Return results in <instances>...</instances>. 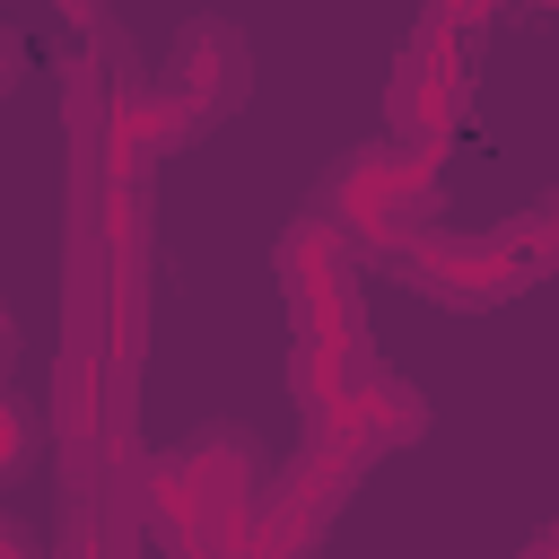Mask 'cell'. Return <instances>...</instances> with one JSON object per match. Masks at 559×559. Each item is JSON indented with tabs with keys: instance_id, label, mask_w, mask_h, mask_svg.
<instances>
[{
	"instance_id": "6da1fadb",
	"label": "cell",
	"mask_w": 559,
	"mask_h": 559,
	"mask_svg": "<svg viewBox=\"0 0 559 559\" xmlns=\"http://www.w3.org/2000/svg\"><path fill=\"white\" fill-rule=\"evenodd\" d=\"M262 454L245 437H192L157 463H140V533L166 559H236L253 533Z\"/></svg>"
},
{
	"instance_id": "7a4b0ae2",
	"label": "cell",
	"mask_w": 559,
	"mask_h": 559,
	"mask_svg": "<svg viewBox=\"0 0 559 559\" xmlns=\"http://www.w3.org/2000/svg\"><path fill=\"white\" fill-rule=\"evenodd\" d=\"M384 271L445 314H489L550 271V210H524L507 227H419L384 253Z\"/></svg>"
},
{
	"instance_id": "3957f363",
	"label": "cell",
	"mask_w": 559,
	"mask_h": 559,
	"mask_svg": "<svg viewBox=\"0 0 559 559\" xmlns=\"http://www.w3.org/2000/svg\"><path fill=\"white\" fill-rule=\"evenodd\" d=\"M288 393L306 411V437L332 445L341 463H376L419 437V393L376 358V349H288Z\"/></svg>"
},
{
	"instance_id": "277c9868",
	"label": "cell",
	"mask_w": 559,
	"mask_h": 559,
	"mask_svg": "<svg viewBox=\"0 0 559 559\" xmlns=\"http://www.w3.org/2000/svg\"><path fill=\"white\" fill-rule=\"evenodd\" d=\"M428 210H437V157H411V148H393V140H367V148H349V157L323 166L306 218H323L341 245L393 253V245H411L419 227H437Z\"/></svg>"
},
{
	"instance_id": "5b68a950",
	"label": "cell",
	"mask_w": 559,
	"mask_h": 559,
	"mask_svg": "<svg viewBox=\"0 0 559 559\" xmlns=\"http://www.w3.org/2000/svg\"><path fill=\"white\" fill-rule=\"evenodd\" d=\"M489 26V9H428L419 35L402 44L393 79H384V140L411 157H437L445 131L472 114V35Z\"/></svg>"
},
{
	"instance_id": "8992f818",
	"label": "cell",
	"mask_w": 559,
	"mask_h": 559,
	"mask_svg": "<svg viewBox=\"0 0 559 559\" xmlns=\"http://www.w3.org/2000/svg\"><path fill=\"white\" fill-rule=\"evenodd\" d=\"M297 349H367V314H358V245H341L323 218H297L271 253Z\"/></svg>"
},
{
	"instance_id": "52a82bcc",
	"label": "cell",
	"mask_w": 559,
	"mask_h": 559,
	"mask_svg": "<svg viewBox=\"0 0 559 559\" xmlns=\"http://www.w3.org/2000/svg\"><path fill=\"white\" fill-rule=\"evenodd\" d=\"M349 480H358V463H341L332 445L306 437L280 472H262V498H253V533H245V550H253V559H314L323 533H332V515L349 507Z\"/></svg>"
},
{
	"instance_id": "ba28073f",
	"label": "cell",
	"mask_w": 559,
	"mask_h": 559,
	"mask_svg": "<svg viewBox=\"0 0 559 559\" xmlns=\"http://www.w3.org/2000/svg\"><path fill=\"white\" fill-rule=\"evenodd\" d=\"M245 87H253V52H245V35L227 17H192L183 44H175V61H166V79H157V96L192 122V140L210 122H227L245 105Z\"/></svg>"
},
{
	"instance_id": "9c48e42d",
	"label": "cell",
	"mask_w": 559,
	"mask_h": 559,
	"mask_svg": "<svg viewBox=\"0 0 559 559\" xmlns=\"http://www.w3.org/2000/svg\"><path fill=\"white\" fill-rule=\"evenodd\" d=\"M17 70H26V44H17V26H9V17H0V96H9V87H17Z\"/></svg>"
},
{
	"instance_id": "30bf717a",
	"label": "cell",
	"mask_w": 559,
	"mask_h": 559,
	"mask_svg": "<svg viewBox=\"0 0 559 559\" xmlns=\"http://www.w3.org/2000/svg\"><path fill=\"white\" fill-rule=\"evenodd\" d=\"M524 559H550V542H533V550H524Z\"/></svg>"
}]
</instances>
